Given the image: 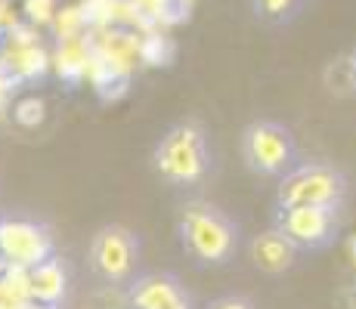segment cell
Wrapping results in <instances>:
<instances>
[{
    "label": "cell",
    "instance_id": "1",
    "mask_svg": "<svg viewBox=\"0 0 356 309\" xmlns=\"http://www.w3.org/2000/svg\"><path fill=\"white\" fill-rule=\"evenodd\" d=\"M177 242L198 269H223L242 251V226L220 204L193 198L177 210Z\"/></svg>",
    "mask_w": 356,
    "mask_h": 309
},
{
    "label": "cell",
    "instance_id": "2",
    "mask_svg": "<svg viewBox=\"0 0 356 309\" xmlns=\"http://www.w3.org/2000/svg\"><path fill=\"white\" fill-rule=\"evenodd\" d=\"M152 170L170 189L193 192L204 185L217 170L208 127L193 118L170 124L152 149Z\"/></svg>",
    "mask_w": 356,
    "mask_h": 309
},
{
    "label": "cell",
    "instance_id": "3",
    "mask_svg": "<svg viewBox=\"0 0 356 309\" xmlns=\"http://www.w3.org/2000/svg\"><path fill=\"white\" fill-rule=\"evenodd\" d=\"M350 176L341 164L328 158H300L298 164L276 180L273 208H347Z\"/></svg>",
    "mask_w": 356,
    "mask_h": 309
},
{
    "label": "cell",
    "instance_id": "4",
    "mask_svg": "<svg viewBox=\"0 0 356 309\" xmlns=\"http://www.w3.org/2000/svg\"><path fill=\"white\" fill-rule=\"evenodd\" d=\"M238 155H242L245 170L254 176H264V180H282L304 158L291 127L273 118H257L242 130Z\"/></svg>",
    "mask_w": 356,
    "mask_h": 309
},
{
    "label": "cell",
    "instance_id": "5",
    "mask_svg": "<svg viewBox=\"0 0 356 309\" xmlns=\"http://www.w3.org/2000/svg\"><path fill=\"white\" fill-rule=\"evenodd\" d=\"M143 238L124 223H106L93 232L87 244V266L102 285L127 287L130 278L140 272Z\"/></svg>",
    "mask_w": 356,
    "mask_h": 309
},
{
    "label": "cell",
    "instance_id": "6",
    "mask_svg": "<svg viewBox=\"0 0 356 309\" xmlns=\"http://www.w3.org/2000/svg\"><path fill=\"white\" fill-rule=\"evenodd\" d=\"M347 226V208H273V229L300 253H323L338 244Z\"/></svg>",
    "mask_w": 356,
    "mask_h": 309
},
{
    "label": "cell",
    "instance_id": "7",
    "mask_svg": "<svg viewBox=\"0 0 356 309\" xmlns=\"http://www.w3.org/2000/svg\"><path fill=\"white\" fill-rule=\"evenodd\" d=\"M56 253V238L47 223L25 217H0V260L10 269H31Z\"/></svg>",
    "mask_w": 356,
    "mask_h": 309
},
{
    "label": "cell",
    "instance_id": "8",
    "mask_svg": "<svg viewBox=\"0 0 356 309\" xmlns=\"http://www.w3.org/2000/svg\"><path fill=\"white\" fill-rule=\"evenodd\" d=\"M127 309H186L195 306V297L177 272L152 269L136 272L124 291Z\"/></svg>",
    "mask_w": 356,
    "mask_h": 309
},
{
    "label": "cell",
    "instance_id": "9",
    "mask_svg": "<svg viewBox=\"0 0 356 309\" xmlns=\"http://www.w3.org/2000/svg\"><path fill=\"white\" fill-rule=\"evenodd\" d=\"M248 257H251V263H254V269L264 272V276H285V272L298 269L304 253H300L282 232H276L270 226V229L257 232V235L251 238Z\"/></svg>",
    "mask_w": 356,
    "mask_h": 309
},
{
    "label": "cell",
    "instance_id": "10",
    "mask_svg": "<svg viewBox=\"0 0 356 309\" xmlns=\"http://www.w3.org/2000/svg\"><path fill=\"white\" fill-rule=\"evenodd\" d=\"M68 266L59 253H53L50 260L25 269V294H29V303L40 306H65L68 300Z\"/></svg>",
    "mask_w": 356,
    "mask_h": 309
},
{
    "label": "cell",
    "instance_id": "11",
    "mask_svg": "<svg viewBox=\"0 0 356 309\" xmlns=\"http://www.w3.org/2000/svg\"><path fill=\"white\" fill-rule=\"evenodd\" d=\"M304 3L307 0H251V10L264 25L279 28V25H291L300 16Z\"/></svg>",
    "mask_w": 356,
    "mask_h": 309
},
{
    "label": "cell",
    "instance_id": "12",
    "mask_svg": "<svg viewBox=\"0 0 356 309\" xmlns=\"http://www.w3.org/2000/svg\"><path fill=\"white\" fill-rule=\"evenodd\" d=\"M325 87L334 96H353L356 93V74H353L350 56L332 62V65L325 68Z\"/></svg>",
    "mask_w": 356,
    "mask_h": 309
},
{
    "label": "cell",
    "instance_id": "13",
    "mask_svg": "<svg viewBox=\"0 0 356 309\" xmlns=\"http://www.w3.org/2000/svg\"><path fill=\"white\" fill-rule=\"evenodd\" d=\"M204 309H260L257 300L251 294H242V291H229V294H220L214 297L211 303H204Z\"/></svg>",
    "mask_w": 356,
    "mask_h": 309
},
{
    "label": "cell",
    "instance_id": "14",
    "mask_svg": "<svg viewBox=\"0 0 356 309\" xmlns=\"http://www.w3.org/2000/svg\"><path fill=\"white\" fill-rule=\"evenodd\" d=\"M22 309H65V306H40V303H25Z\"/></svg>",
    "mask_w": 356,
    "mask_h": 309
},
{
    "label": "cell",
    "instance_id": "15",
    "mask_svg": "<svg viewBox=\"0 0 356 309\" xmlns=\"http://www.w3.org/2000/svg\"><path fill=\"white\" fill-rule=\"evenodd\" d=\"M350 65H353V74H356V50L350 53Z\"/></svg>",
    "mask_w": 356,
    "mask_h": 309
},
{
    "label": "cell",
    "instance_id": "16",
    "mask_svg": "<svg viewBox=\"0 0 356 309\" xmlns=\"http://www.w3.org/2000/svg\"><path fill=\"white\" fill-rule=\"evenodd\" d=\"M186 309H195V306H186Z\"/></svg>",
    "mask_w": 356,
    "mask_h": 309
}]
</instances>
